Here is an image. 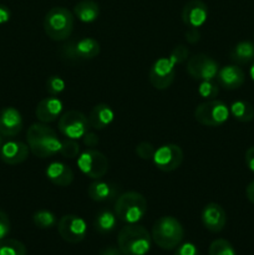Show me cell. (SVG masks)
Listing matches in <instances>:
<instances>
[{
	"label": "cell",
	"mask_w": 254,
	"mask_h": 255,
	"mask_svg": "<svg viewBox=\"0 0 254 255\" xmlns=\"http://www.w3.org/2000/svg\"><path fill=\"white\" fill-rule=\"evenodd\" d=\"M26 141L35 157L47 158L60 152L61 139L56 132L44 124H32L26 132Z\"/></svg>",
	"instance_id": "obj_1"
},
{
	"label": "cell",
	"mask_w": 254,
	"mask_h": 255,
	"mask_svg": "<svg viewBox=\"0 0 254 255\" xmlns=\"http://www.w3.org/2000/svg\"><path fill=\"white\" fill-rule=\"evenodd\" d=\"M151 234L139 224H127L117 237V246L124 255H146L151 249Z\"/></svg>",
	"instance_id": "obj_2"
},
{
	"label": "cell",
	"mask_w": 254,
	"mask_h": 255,
	"mask_svg": "<svg viewBox=\"0 0 254 255\" xmlns=\"http://www.w3.org/2000/svg\"><path fill=\"white\" fill-rule=\"evenodd\" d=\"M152 241L164 251L176 249L184 238V229L181 222L171 216L157 219L152 227Z\"/></svg>",
	"instance_id": "obj_3"
},
{
	"label": "cell",
	"mask_w": 254,
	"mask_h": 255,
	"mask_svg": "<svg viewBox=\"0 0 254 255\" xmlns=\"http://www.w3.org/2000/svg\"><path fill=\"white\" fill-rule=\"evenodd\" d=\"M74 22V14L69 9L62 6L52 7L45 15V34L54 41H65L72 34Z\"/></svg>",
	"instance_id": "obj_4"
},
{
	"label": "cell",
	"mask_w": 254,
	"mask_h": 255,
	"mask_svg": "<svg viewBox=\"0 0 254 255\" xmlns=\"http://www.w3.org/2000/svg\"><path fill=\"white\" fill-rule=\"evenodd\" d=\"M117 218L127 224H137L147 213V201L138 192H126L117 197L115 203Z\"/></svg>",
	"instance_id": "obj_5"
},
{
	"label": "cell",
	"mask_w": 254,
	"mask_h": 255,
	"mask_svg": "<svg viewBox=\"0 0 254 255\" xmlns=\"http://www.w3.org/2000/svg\"><path fill=\"white\" fill-rule=\"evenodd\" d=\"M101 47L100 42L92 37H82L74 41L65 42L59 50V55L67 62H79L92 60L99 56Z\"/></svg>",
	"instance_id": "obj_6"
},
{
	"label": "cell",
	"mask_w": 254,
	"mask_h": 255,
	"mask_svg": "<svg viewBox=\"0 0 254 255\" xmlns=\"http://www.w3.org/2000/svg\"><path fill=\"white\" fill-rule=\"evenodd\" d=\"M229 107L219 100H209L198 105L194 110L197 122L207 127H219L229 119Z\"/></svg>",
	"instance_id": "obj_7"
},
{
	"label": "cell",
	"mask_w": 254,
	"mask_h": 255,
	"mask_svg": "<svg viewBox=\"0 0 254 255\" xmlns=\"http://www.w3.org/2000/svg\"><path fill=\"white\" fill-rule=\"evenodd\" d=\"M77 167L89 178L101 179L109 171V159L102 152L87 148L77 157Z\"/></svg>",
	"instance_id": "obj_8"
},
{
	"label": "cell",
	"mask_w": 254,
	"mask_h": 255,
	"mask_svg": "<svg viewBox=\"0 0 254 255\" xmlns=\"http://www.w3.org/2000/svg\"><path fill=\"white\" fill-rule=\"evenodd\" d=\"M89 117L76 110H70L59 119V129L66 138L79 139L90 131Z\"/></svg>",
	"instance_id": "obj_9"
},
{
	"label": "cell",
	"mask_w": 254,
	"mask_h": 255,
	"mask_svg": "<svg viewBox=\"0 0 254 255\" xmlns=\"http://www.w3.org/2000/svg\"><path fill=\"white\" fill-rule=\"evenodd\" d=\"M176 62L171 57H159L149 69L148 79L157 90H166L173 84L176 77Z\"/></svg>",
	"instance_id": "obj_10"
},
{
	"label": "cell",
	"mask_w": 254,
	"mask_h": 255,
	"mask_svg": "<svg viewBox=\"0 0 254 255\" xmlns=\"http://www.w3.org/2000/svg\"><path fill=\"white\" fill-rule=\"evenodd\" d=\"M219 65L216 60L207 56L206 54H197L189 57L187 62V72L189 76L198 81L214 80L218 75Z\"/></svg>",
	"instance_id": "obj_11"
},
{
	"label": "cell",
	"mask_w": 254,
	"mask_h": 255,
	"mask_svg": "<svg viewBox=\"0 0 254 255\" xmlns=\"http://www.w3.org/2000/svg\"><path fill=\"white\" fill-rule=\"evenodd\" d=\"M57 231L65 242L71 244L80 243L87 234L86 222L75 214H66L57 222Z\"/></svg>",
	"instance_id": "obj_12"
},
{
	"label": "cell",
	"mask_w": 254,
	"mask_h": 255,
	"mask_svg": "<svg viewBox=\"0 0 254 255\" xmlns=\"http://www.w3.org/2000/svg\"><path fill=\"white\" fill-rule=\"evenodd\" d=\"M152 161L159 171H176L183 162V151L177 144H163L156 149Z\"/></svg>",
	"instance_id": "obj_13"
},
{
	"label": "cell",
	"mask_w": 254,
	"mask_h": 255,
	"mask_svg": "<svg viewBox=\"0 0 254 255\" xmlns=\"http://www.w3.org/2000/svg\"><path fill=\"white\" fill-rule=\"evenodd\" d=\"M202 223L211 233H219L227 223V213L218 203H208L202 211Z\"/></svg>",
	"instance_id": "obj_14"
},
{
	"label": "cell",
	"mask_w": 254,
	"mask_h": 255,
	"mask_svg": "<svg viewBox=\"0 0 254 255\" xmlns=\"http://www.w3.org/2000/svg\"><path fill=\"white\" fill-rule=\"evenodd\" d=\"M208 17V6L202 0H191L182 10V20L188 27H201Z\"/></svg>",
	"instance_id": "obj_15"
},
{
	"label": "cell",
	"mask_w": 254,
	"mask_h": 255,
	"mask_svg": "<svg viewBox=\"0 0 254 255\" xmlns=\"http://www.w3.org/2000/svg\"><path fill=\"white\" fill-rule=\"evenodd\" d=\"M21 114L15 107H4L0 110V134L4 137H14L22 129Z\"/></svg>",
	"instance_id": "obj_16"
},
{
	"label": "cell",
	"mask_w": 254,
	"mask_h": 255,
	"mask_svg": "<svg viewBox=\"0 0 254 255\" xmlns=\"http://www.w3.org/2000/svg\"><path fill=\"white\" fill-rule=\"evenodd\" d=\"M30 148L21 141H9L0 148V158L6 164H20L29 157Z\"/></svg>",
	"instance_id": "obj_17"
},
{
	"label": "cell",
	"mask_w": 254,
	"mask_h": 255,
	"mask_svg": "<svg viewBox=\"0 0 254 255\" xmlns=\"http://www.w3.org/2000/svg\"><path fill=\"white\" fill-rule=\"evenodd\" d=\"M62 110H64V104L61 100L57 96H51L41 100L37 104L35 115L39 121L44 122V124H50V122H54L60 119Z\"/></svg>",
	"instance_id": "obj_18"
},
{
	"label": "cell",
	"mask_w": 254,
	"mask_h": 255,
	"mask_svg": "<svg viewBox=\"0 0 254 255\" xmlns=\"http://www.w3.org/2000/svg\"><path fill=\"white\" fill-rule=\"evenodd\" d=\"M87 194L95 202H109L117 199V197L121 193H120V187L117 184L102 181V179H95L87 187Z\"/></svg>",
	"instance_id": "obj_19"
},
{
	"label": "cell",
	"mask_w": 254,
	"mask_h": 255,
	"mask_svg": "<svg viewBox=\"0 0 254 255\" xmlns=\"http://www.w3.org/2000/svg\"><path fill=\"white\" fill-rule=\"evenodd\" d=\"M218 85L226 90H237L246 81V75L243 70L237 65H228L219 69L217 75Z\"/></svg>",
	"instance_id": "obj_20"
},
{
	"label": "cell",
	"mask_w": 254,
	"mask_h": 255,
	"mask_svg": "<svg viewBox=\"0 0 254 255\" xmlns=\"http://www.w3.org/2000/svg\"><path fill=\"white\" fill-rule=\"evenodd\" d=\"M45 174L51 183L59 187H69L75 178L72 169L62 162H51L45 169Z\"/></svg>",
	"instance_id": "obj_21"
},
{
	"label": "cell",
	"mask_w": 254,
	"mask_h": 255,
	"mask_svg": "<svg viewBox=\"0 0 254 255\" xmlns=\"http://www.w3.org/2000/svg\"><path fill=\"white\" fill-rule=\"evenodd\" d=\"M115 112L107 104H99L90 111L89 122L91 128L104 129L112 124Z\"/></svg>",
	"instance_id": "obj_22"
},
{
	"label": "cell",
	"mask_w": 254,
	"mask_h": 255,
	"mask_svg": "<svg viewBox=\"0 0 254 255\" xmlns=\"http://www.w3.org/2000/svg\"><path fill=\"white\" fill-rule=\"evenodd\" d=\"M74 15L82 22H94L100 16V6L94 0H81L74 6Z\"/></svg>",
	"instance_id": "obj_23"
},
{
	"label": "cell",
	"mask_w": 254,
	"mask_h": 255,
	"mask_svg": "<svg viewBox=\"0 0 254 255\" xmlns=\"http://www.w3.org/2000/svg\"><path fill=\"white\" fill-rule=\"evenodd\" d=\"M229 59L238 65H246L254 61V42L244 40L232 47Z\"/></svg>",
	"instance_id": "obj_24"
},
{
	"label": "cell",
	"mask_w": 254,
	"mask_h": 255,
	"mask_svg": "<svg viewBox=\"0 0 254 255\" xmlns=\"http://www.w3.org/2000/svg\"><path fill=\"white\" fill-rule=\"evenodd\" d=\"M117 216L111 209L104 208L97 212L94 221V227L100 234H110L117 226Z\"/></svg>",
	"instance_id": "obj_25"
},
{
	"label": "cell",
	"mask_w": 254,
	"mask_h": 255,
	"mask_svg": "<svg viewBox=\"0 0 254 255\" xmlns=\"http://www.w3.org/2000/svg\"><path fill=\"white\" fill-rule=\"evenodd\" d=\"M229 112L239 122H251L254 120V107L247 101H234L229 107Z\"/></svg>",
	"instance_id": "obj_26"
},
{
	"label": "cell",
	"mask_w": 254,
	"mask_h": 255,
	"mask_svg": "<svg viewBox=\"0 0 254 255\" xmlns=\"http://www.w3.org/2000/svg\"><path fill=\"white\" fill-rule=\"evenodd\" d=\"M32 222L40 229H51L57 224V218L51 211L40 209V211H36L34 213Z\"/></svg>",
	"instance_id": "obj_27"
},
{
	"label": "cell",
	"mask_w": 254,
	"mask_h": 255,
	"mask_svg": "<svg viewBox=\"0 0 254 255\" xmlns=\"http://www.w3.org/2000/svg\"><path fill=\"white\" fill-rule=\"evenodd\" d=\"M0 255H26V247L16 239H1Z\"/></svg>",
	"instance_id": "obj_28"
},
{
	"label": "cell",
	"mask_w": 254,
	"mask_h": 255,
	"mask_svg": "<svg viewBox=\"0 0 254 255\" xmlns=\"http://www.w3.org/2000/svg\"><path fill=\"white\" fill-rule=\"evenodd\" d=\"M209 255H236V251L226 239H216L209 247Z\"/></svg>",
	"instance_id": "obj_29"
},
{
	"label": "cell",
	"mask_w": 254,
	"mask_h": 255,
	"mask_svg": "<svg viewBox=\"0 0 254 255\" xmlns=\"http://www.w3.org/2000/svg\"><path fill=\"white\" fill-rule=\"evenodd\" d=\"M60 153L65 158H76L80 156V144L77 143L76 139L65 138L61 141V148H60Z\"/></svg>",
	"instance_id": "obj_30"
},
{
	"label": "cell",
	"mask_w": 254,
	"mask_h": 255,
	"mask_svg": "<svg viewBox=\"0 0 254 255\" xmlns=\"http://www.w3.org/2000/svg\"><path fill=\"white\" fill-rule=\"evenodd\" d=\"M198 94L199 96L203 97L206 100H213L214 97L218 96L219 94V86L214 82V80H209V81H201L198 86Z\"/></svg>",
	"instance_id": "obj_31"
},
{
	"label": "cell",
	"mask_w": 254,
	"mask_h": 255,
	"mask_svg": "<svg viewBox=\"0 0 254 255\" xmlns=\"http://www.w3.org/2000/svg\"><path fill=\"white\" fill-rule=\"evenodd\" d=\"M45 85H46V91L49 92L51 96H59V95H61L62 92L65 91V89H66V84H65L64 80L60 76H56V75L47 77L46 84Z\"/></svg>",
	"instance_id": "obj_32"
},
{
	"label": "cell",
	"mask_w": 254,
	"mask_h": 255,
	"mask_svg": "<svg viewBox=\"0 0 254 255\" xmlns=\"http://www.w3.org/2000/svg\"><path fill=\"white\" fill-rule=\"evenodd\" d=\"M154 152H156V149H154V147L149 142H141L136 147L137 156L142 159H147V161H152Z\"/></svg>",
	"instance_id": "obj_33"
},
{
	"label": "cell",
	"mask_w": 254,
	"mask_h": 255,
	"mask_svg": "<svg viewBox=\"0 0 254 255\" xmlns=\"http://www.w3.org/2000/svg\"><path fill=\"white\" fill-rule=\"evenodd\" d=\"M169 57H171L177 65H179L187 60V57H188V50H187V47H184L183 45H178V46H176L172 50Z\"/></svg>",
	"instance_id": "obj_34"
},
{
	"label": "cell",
	"mask_w": 254,
	"mask_h": 255,
	"mask_svg": "<svg viewBox=\"0 0 254 255\" xmlns=\"http://www.w3.org/2000/svg\"><path fill=\"white\" fill-rule=\"evenodd\" d=\"M174 255H199V252L193 243L187 242V243H181L177 247Z\"/></svg>",
	"instance_id": "obj_35"
},
{
	"label": "cell",
	"mask_w": 254,
	"mask_h": 255,
	"mask_svg": "<svg viewBox=\"0 0 254 255\" xmlns=\"http://www.w3.org/2000/svg\"><path fill=\"white\" fill-rule=\"evenodd\" d=\"M10 228H11V224H10L9 217L5 212L0 211V241L6 238L7 234L10 233Z\"/></svg>",
	"instance_id": "obj_36"
},
{
	"label": "cell",
	"mask_w": 254,
	"mask_h": 255,
	"mask_svg": "<svg viewBox=\"0 0 254 255\" xmlns=\"http://www.w3.org/2000/svg\"><path fill=\"white\" fill-rule=\"evenodd\" d=\"M82 142H84V144L87 148H95V147H97V144H99L100 139L99 136H97L95 132L89 131L84 134V137H82Z\"/></svg>",
	"instance_id": "obj_37"
},
{
	"label": "cell",
	"mask_w": 254,
	"mask_h": 255,
	"mask_svg": "<svg viewBox=\"0 0 254 255\" xmlns=\"http://www.w3.org/2000/svg\"><path fill=\"white\" fill-rule=\"evenodd\" d=\"M184 36H186L187 42H189V44H197L201 40V32L196 27H189L186 34H184Z\"/></svg>",
	"instance_id": "obj_38"
},
{
	"label": "cell",
	"mask_w": 254,
	"mask_h": 255,
	"mask_svg": "<svg viewBox=\"0 0 254 255\" xmlns=\"http://www.w3.org/2000/svg\"><path fill=\"white\" fill-rule=\"evenodd\" d=\"M246 164L249 168V171H252L254 173V146L249 147L246 152Z\"/></svg>",
	"instance_id": "obj_39"
},
{
	"label": "cell",
	"mask_w": 254,
	"mask_h": 255,
	"mask_svg": "<svg viewBox=\"0 0 254 255\" xmlns=\"http://www.w3.org/2000/svg\"><path fill=\"white\" fill-rule=\"evenodd\" d=\"M10 10L5 5H0V24H5L10 19Z\"/></svg>",
	"instance_id": "obj_40"
},
{
	"label": "cell",
	"mask_w": 254,
	"mask_h": 255,
	"mask_svg": "<svg viewBox=\"0 0 254 255\" xmlns=\"http://www.w3.org/2000/svg\"><path fill=\"white\" fill-rule=\"evenodd\" d=\"M100 255H124V254H122V252L120 251V248L110 246L102 249V251L100 252Z\"/></svg>",
	"instance_id": "obj_41"
},
{
	"label": "cell",
	"mask_w": 254,
	"mask_h": 255,
	"mask_svg": "<svg viewBox=\"0 0 254 255\" xmlns=\"http://www.w3.org/2000/svg\"><path fill=\"white\" fill-rule=\"evenodd\" d=\"M246 194H247V198H248V201L251 202V203L254 204V181H252L251 183L247 186Z\"/></svg>",
	"instance_id": "obj_42"
},
{
	"label": "cell",
	"mask_w": 254,
	"mask_h": 255,
	"mask_svg": "<svg viewBox=\"0 0 254 255\" xmlns=\"http://www.w3.org/2000/svg\"><path fill=\"white\" fill-rule=\"evenodd\" d=\"M249 74H251L252 80H253V81H254V61H253V64H252L251 70H249Z\"/></svg>",
	"instance_id": "obj_43"
},
{
	"label": "cell",
	"mask_w": 254,
	"mask_h": 255,
	"mask_svg": "<svg viewBox=\"0 0 254 255\" xmlns=\"http://www.w3.org/2000/svg\"><path fill=\"white\" fill-rule=\"evenodd\" d=\"M1 146H2V136L0 134V148H1Z\"/></svg>",
	"instance_id": "obj_44"
}]
</instances>
